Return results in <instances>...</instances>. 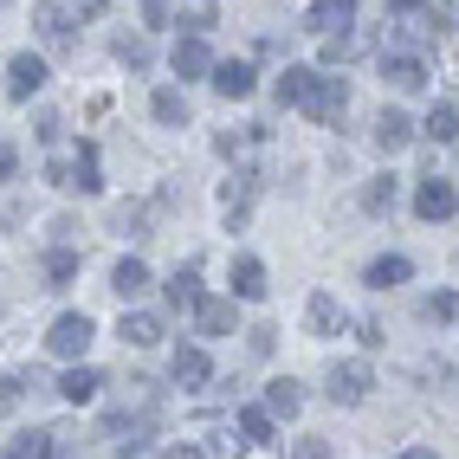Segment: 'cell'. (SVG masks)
I'll list each match as a JSON object with an SVG mask.
<instances>
[{
  "label": "cell",
  "mask_w": 459,
  "mask_h": 459,
  "mask_svg": "<svg viewBox=\"0 0 459 459\" xmlns=\"http://www.w3.org/2000/svg\"><path fill=\"white\" fill-rule=\"evenodd\" d=\"M46 181H52V188H65V195H98V188H104V175H98V143H78V156H72V162H52Z\"/></svg>",
  "instance_id": "6da1fadb"
},
{
  "label": "cell",
  "mask_w": 459,
  "mask_h": 459,
  "mask_svg": "<svg viewBox=\"0 0 459 459\" xmlns=\"http://www.w3.org/2000/svg\"><path fill=\"white\" fill-rule=\"evenodd\" d=\"M369 388H376V369H369V362H330V376H324V394H330V402L336 408H356V402H369Z\"/></svg>",
  "instance_id": "7a4b0ae2"
},
{
  "label": "cell",
  "mask_w": 459,
  "mask_h": 459,
  "mask_svg": "<svg viewBox=\"0 0 459 459\" xmlns=\"http://www.w3.org/2000/svg\"><path fill=\"white\" fill-rule=\"evenodd\" d=\"M304 117H311V124H336V117L350 110V78H311V91H304V104H298Z\"/></svg>",
  "instance_id": "3957f363"
},
{
  "label": "cell",
  "mask_w": 459,
  "mask_h": 459,
  "mask_svg": "<svg viewBox=\"0 0 459 459\" xmlns=\"http://www.w3.org/2000/svg\"><path fill=\"white\" fill-rule=\"evenodd\" d=\"M91 336H98V330H91V317H84V311H65V317L46 330V350L65 356V362H78V356L91 350Z\"/></svg>",
  "instance_id": "277c9868"
},
{
  "label": "cell",
  "mask_w": 459,
  "mask_h": 459,
  "mask_svg": "<svg viewBox=\"0 0 459 459\" xmlns=\"http://www.w3.org/2000/svg\"><path fill=\"white\" fill-rule=\"evenodd\" d=\"M253 195H259V175H253V169H233V175L221 181V213H227V227H233V233L247 227V213H253Z\"/></svg>",
  "instance_id": "5b68a950"
},
{
  "label": "cell",
  "mask_w": 459,
  "mask_h": 459,
  "mask_svg": "<svg viewBox=\"0 0 459 459\" xmlns=\"http://www.w3.org/2000/svg\"><path fill=\"white\" fill-rule=\"evenodd\" d=\"M33 33H39L46 52H72V13L58 7V0H39L33 7Z\"/></svg>",
  "instance_id": "8992f818"
},
{
  "label": "cell",
  "mask_w": 459,
  "mask_h": 459,
  "mask_svg": "<svg viewBox=\"0 0 459 459\" xmlns=\"http://www.w3.org/2000/svg\"><path fill=\"white\" fill-rule=\"evenodd\" d=\"M382 78H388L394 91H402V98H414V91L427 84V65H420L414 52H402V46H388V52H382Z\"/></svg>",
  "instance_id": "52a82bcc"
},
{
  "label": "cell",
  "mask_w": 459,
  "mask_h": 459,
  "mask_svg": "<svg viewBox=\"0 0 459 459\" xmlns=\"http://www.w3.org/2000/svg\"><path fill=\"white\" fill-rule=\"evenodd\" d=\"M343 26H356V0H311V13H304V33H343Z\"/></svg>",
  "instance_id": "ba28073f"
},
{
  "label": "cell",
  "mask_w": 459,
  "mask_h": 459,
  "mask_svg": "<svg viewBox=\"0 0 459 459\" xmlns=\"http://www.w3.org/2000/svg\"><path fill=\"white\" fill-rule=\"evenodd\" d=\"M369 46H376L369 26H343V33H330V39H324V65L336 72V65H350V58H362Z\"/></svg>",
  "instance_id": "9c48e42d"
},
{
  "label": "cell",
  "mask_w": 459,
  "mask_h": 459,
  "mask_svg": "<svg viewBox=\"0 0 459 459\" xmlns=\"http://www.w3.org/2000/svg\"><path fill=\"white\" fill-rule=\"evenodd\" d=\"M414 213H420V221H453V213H459V188H453V181H427V188L414 195Z\"/></svg>",
  "instance_id": "30bf717a"
},
{
  "label": "cell",
  "mask_w": 459,
  "mask_h": 459,
  "mask_svg": "<svg viewBox=\"0 0 459 459\" xmlns=\"http://www.w3.org/2000/svg\"><path fill=\"white\" fill-rule=\"evenodd\" d=\"M39 84H46V58H33V52H20L13 65H7V98H20V104H26V98H33Z\"/></svg>",
  "instance_id": "8fae6325"
},
{
  "label": "cell",
  "mask_w": 459,
  "mask_h": 459,
  "mask_svg": "<svg viewBox=\"0 0 459 459\" xmlns=\"http://www.w3.org/2000/svg\"><path fill=\"white\" fill-rule=\"evenodd\" d=\"M117 336H124L130 350H156V343H162V317H156V311H124Z\"/></svg>",
  "instance_id": "7c38bea8"
},
{
  "label": "cell",
  "mask_w": 459,
  "mask_h": 459,
  "mask_svg": "<svg viewBox=\"0 0 459 459\" xmlns=\"http://www.w3.org/2000/svg\"><path fill=\"white\" fill-rule=\"evenodd\" d=\"M207 72H213V52H207V39H201V33L175 39V78H207Z\"/></svg>",
  "instance_id": "4fadbf2b"
},
{
  "label": "cell",
  "mask_w": 459,
  "mask_h": 459,
  "mask_svg": "<svg viewBox=\"0 0 459 459\" xmlns=\"http://www.w3.org/2000/svg\"><path fill=\"white\" fill-rule=\"evenodd\" d=\"M207 78H213V91H221V98H253V84H259L247 58H227V65H213Z\"/></svg>",
  "instance_id": "5bb4252c"
},
{
  "label": "cell",
  "mask_w": 459,
  "mask_h": 459,
  "mask_svg": "<svg viewBox=\"0 0 459 459\" xmlns=\"http://www.w3.org/2000/svg\"><path fill=\"white\" fill-rule=\"evenodd\" d=\"M304 324H311V336H336V330H343V304H336L330 291H311V304H304Z\"/></svg>",
  "instance_id": "9a60e30c"
},
{
  "label": "cell",
  "mask_w": 459,
  "mask_h": 459,
  "mask_svg": "<svg viewBox=\"0 0 459 459\" xmlns=\"http://www.w3.org/2000/svg\"><path fill=\"white\" fill-rule=\"evenodd\" d=\"M169 376H175L181 388H207V382H213V362H207V350H175Z\"/></svg>",
  "instance_id": "2e32d148"
},
{
  "label": "cell",
  "mask_w": 459,
  "mask_h": 459,
  "mask_svg": "<svg viewBox=\"0 0 459 459\" xmlns=\"http://www.w3.org/2000/svg\"><path fill=\"white\" fill-rule=\"evenodd\" d=\"M408 143H414L408 110H382V117H376V149H388V156H394V149H408Z\"/></svg>",
  "instance_id": "e0dca14e"
},
{
  "label": "cell",
  "mask_w": 459,
  "mask_h": 459,
  "mask_svg": "<svg viewBox=\"0 0 459 459\" xmlns=\"http://www.w3.org/2000/svg\"><path fill=\"white\" fill-rule=\"evenodd\" d=\"M298 408H304V388H298L291 376H279V382H265V414H272V420H291Z\"/></svg>",
  "instance_id": "ac0fdd59"
},
{
  "label": "cell",
  "mask_w": 459,
  "mask_h": 459,
  "mask_svg": "<svg viewBox=\"0 0 459 459\" xmlns=\"http://www.w3.org/2000/svg\"><path fill=\"white\" fill-rule=\"evenodd\" d=\"M169 304H175V311H195V304H201V265H195V259H188V265H175Z\"/></svg>",
  "instance_id": "d6986e66"
},
{
  "label": "cell",
  "mask_w": 459,
  "mask_h": 459,
  "mask_svg": "<svg viewBox=\"0 0 459 459\" xmlns=\"http://www.w3.org/2000/svg\"><path fill=\"white\" fill-rule=\"evenodd\" d=\"M195 324H201V336H227L233 330V298H201L195 304Z\"/></svg>",
  "instance_id": "ffe728a7"
},
{
  "label": "cell",
  "mask_w": 459,
  "mask_h": 459,
  "mask_svg": "<svg viewBox=\"0 0 459 459\" xmlns=\"http://www.w3.org/2000/svg\"><path fill=\"white\" fill-rule=\"evenodd\" d=\"M272 285H265V265L259 259H233V298H247V304H259Z\"/></svg>",
  "instance_id": "44dd1931"
},
{
  "label": "cell",
  "mask_w": 459,
  "mask_h": 459,
  "mask_svg": "<svg viewBox=\"0 0 459 459\" xmlns=\"http://www.w3.org/2000/svg\"><path fill=\"white\" fill-rule=\"evenodd\" d=\"M52 446H58V434H52V427H26V434H13L7 459H52Z\"/></svg>",
  "instance_id": "7402d4cb"
},
{
  "label": "cell",
  "mask_w": 459,
  "mask_h": 459,
  "mask_svg": "<svg viewBox=\"0 0 459 459\" xmlns=\"http://www.w3.org/2000/svg\"><path fill=\"white\" fill-rule=\"evenodd\" d=\"M98 388H104V376H98V369H84V362H78V369H72L65 382H58V394H65L72 408H84V402H98Z\"/></svg>",
  "instance_id": "603a6c76"
},
{
  "label": "cell",
  "mask_w": 459,
  "mask_h": 459,
  "mask_svg": "<svg viewBox=\"0 0 459 459\" xmlns=\"http://www.w3.org/2000/svg\"><path fill=\"white\" fill-rule=\"evenodd\" d=\"M149 285H156V279H149V265H143V259H124V265L110 272V291H117V298H143Z\"/></svg>",
  "instance_id": "cb8c5ba5"
},
{
  "label": "cell",
  "mask_w": 459,
  "mask_h": 459,
  "mask_svg": "<svg viewBox=\"0 0 459 459\" xmlns=\"http://www.w3.org/2000/svg\"><path fill=\"white\" fill-rule=\"evenodd\" d=\"M110 227L124 233V239H149V207L143 201H117L110 207Z\"/></svg>",
  "instance_id": "d4e9b609"
},
{
  "label": "cell",
  "mask_w": 459,
  "mask_h": 459,
  "mask_svg": "<svg viewBox=\"0 0 459 459\" xmlns=\"http://www.w3.org/2000/svg\"><path fill=\"white\" fill-rule=\"evenodd\" d=\"M149 110H156V124H162V130H181V124H188V98H181L175 84H162V91H156V104H149Z\"/></svg>",
  "instance_id": "484cf974"
},
{
  "label": "cell",
  "mask_w": 459,
  "mask_h": 459,
  "mask_svg": "<svg viewBox=\"0 0 459 459\" xmlns=\"http://www.w3.org/2000/svg\"><path fill=\"white\" fill-rule=\"evenodd\" d=\"M311 65H285L279 72V84H272V98H279V104H304V91H311Z\"/></svg>",
  "instance_id": "4316f807"
},
{
  "label": "cell",
  "mask_w": 459,
  "mask_h": 459,
  "mask_svg": "<svg viewBox=\"0 0 459 459\" xmlns=\"http://www.w3.org/2000/svg\"><path fill=\"white\" fill-rule=\"evenodd\" d=\"M420 136L427 143H453L459 136V104H434V110H427V124H420Z\"/></svg>",
  "instance_id": "83f0119b"
},
{
  "label": "cell",
  "mask_w": 459,
  "mask_h": 459,
  "mask_svg": "<svg viewBox=\"0 0 459 459\" xmlns=\"http://www.w3.org/2000/svg\"><path fill=\"white\" fill-rule=\"evenodd\" d=\"M408 279H414V265H408L402 253H388V259H376V265H369V285H376V291H388V285H408Z\"/></svg>",
  "instance_id": "f1b7e54d"
},
{
  "label": "cell",
  "mask_w": 459,
  "mask_h": 459,
  "mask_svg": "<svg viewBox=\"0 0 459 459\" xmlns=\"http://www.w3.org/2000/svg\"><path fill=\"white\" fill-rule=\"evenodd\" d=\"M117 58H124L130 72H149V58H156V46H149L143 33H117Z\"/></svg>",
  "instance_id": "f546056e"
},
{
  "label": "cell",
  "mask_w": 459,
  "mask_h": 459,
  "mask_svg": "<svg viewBox=\"0 0 459 459\" xmlns=\"http://www.w3.org/2000/svg\"><path fill=\"white\" fill-rule=\"evenodd\" d=\"M33 388H46V376H39V369H20V376H7V382H0V414H7V408L20 402V394H33Z\"/></svg>",
  "instance_id": "4dcf8cb0"
},
{
  "label": "cell",
  "mask_w": 459,
  "mask_h": 459,
  "mask_svg": "<svg viewBox=\"0 0 459 459\" xmlns=\"http://www.w3.org/2000/svg\"><path fill=\"white\" fill-rule=\"evenodd\" d=\"M233 434L247 440V446H253V440H272V414H265V408H239V420H233Z\"/></svg>",
  "instance_id": "1f68e13d"
},
{
  "label": "cell",
  "mask_w": 459,
  "mask_h": 459,
  "mask_svg": "<svg viewBox=\"0 0 459 459\" xmlns=\"http://www.w3.org/2000/svg\"><path fill=\"white\" fill-rule=\"evenodd\" d=\"M46 279H52V285H72V279H78V253H72V247H52V253H46Z\"/></svg>",
  "instance_id": "d6a6232c"
},
{
  "label": "cell",
  "mask_w": 459,
  "mask_h": 459,
  "mask_svg": "<svg viewBox=\"0 0 459 459\" xmlns=\"http://www.w3.org/2000/svg\"><path fill=\"white\" fill-rule=\"evenodd\" d=\"M253 136H259V124H239V130H221V136H213V149H221V156H247Z\"/></svg>",
  "instance_id": "836d02e7"
},
{
  "label": "cell",
  "mask_w": 459,
  "mask_h": 459,
  "mask_svg": "<svg viewBox=\"0 0 459 459\" xmlns=\"http://www.w3.org/2000/svg\"><path fill=\"white\" fill-rule=\"evenodd\" d=\"M362 207H369V213H388V207H394V175H376L369 188H362Z\"/></svg>",
  "instance_id": "e575fe53"
},
{
  "label": "cell",
  "mask_w": 459,
  "mask_h": 459,
  "mask_svg": "<svg viewBox=\"0 0 459 459\" xmlns=\"http://www.w3.org/2000/svg\"><path fill=\"white\" fill-rule=\"evenodd\" d=\"M420 317H427V324H446V317H459V298H453V291L420 298Z\"/></svg>",
  "instance_id": "d590c367"
},
{
  "label": "cell",
  "mask_w": 459,
  "mask_h": 459,
  "mask_svg": "<svg viewBox=\"0 0 459 459\" xmlns=\"http://www.w3.org/2000/svg\"><path fill=\"white\" fill-rule=\"evenodd\" d=\"M291 459H330V440L324 434H304V440H291Z\"/></svg>",
  "instance_id": "8d00e7d4"
},
{
  "label": "cell",
  "mask_w": 459,
  "mask_h": 459,
  "mask_svg": "<svg viewBox=\"0 0 459 459\" xmlns=\"http://www.w3.org/2000/svg\"><path fill=\"white\" fill-rule=\"evenodd\" d=\"M175 20V0H143V26H169Z\"/></svg>",
  "instance_id": "74e56055"
},
{
  "label": "cell",
  "mask_w": 459,
  "mask_h": 459,
  "mask_svg": "<svg viewBox=\"0 0 459 459\" xmlns=\"http://www.w3.org/2000/svg\"><path fill=\"white\" fill-rule=\"evenodd\" d=\"M247 343H253V356H272V343H279V330H272V324H253V330H247Z\"/></svg>",
  "instance_id": "f35d334b"
},
{
  "label": "cell",
  "mask_w": 459,
  "mask_h": 459,
  "mask_svg": "<svg viewBox=\"0 0 459 459\" xmlns=\"http://www.w3.org/2000/svg\"><path fill=\"white\" fill-rule=\"evenodd\" d=\"M207 26H213V7H207V0H195V7H188V33H207Z\"/></svg>",
  "instance_id": "ab89813d"
},
{
  "label": "cell",
  "mask_w": 459,
  "mask_h": 459,
  "mask_svg": "<svg viewBox=\"0 0 459 459\" xmlns=\"http://www.w3.org/2000/svg\"><path fill=\"white\" fill-rule=\"evenodd\" d=\"M7 175H20V149H13V143H0V181H7Z\"/></svg>",
  "instance_id": "60d3db41"
},
{
  "label": "cell",
  "mask_w": 459,
  "mask_h": 459,
  "mask_svg": "<svg viewBox=\"0 0 459 459\" xmlns=\"http://www.w3.org/2000/svg\"><path fill=\"white\" fill-rule=\"evenodd\" d=\"M162 459H207V453H201V446H169Z\"/></svg>",
  "instance_id": "b9f144b4"
},
{
  "label": "cell",
  "mask_w": 459,
  "mask_h": 459,
  "mask_svg": "<svg viewBox=\"0 0 459 459\" xmlns=\"http://www.w3.org/2000/svg\"><path fill=\"white\" fill-rule=\"evenodd\" d=\"M427 0H388V13H420Z\"/></svg>",
  "instance_id": "7bdbcfd3"
},
{
  "label": "cell",
  "mask_w": 459,
  "mask_h": 459,
  "mask_svg": "<svg viewBox=\"0 0 459 459\" xmlns=\"http://www.w3.org/2000/svg\"><path fill=\"white\" fill-rule=\"evenodd\" d=\"M402 459H440V453H434V446H408Z\"/></svg>",
  "instance_id": "ee69618b"
}]
</instances>
